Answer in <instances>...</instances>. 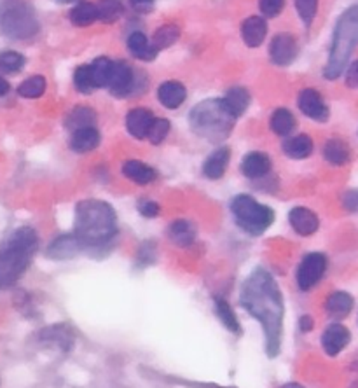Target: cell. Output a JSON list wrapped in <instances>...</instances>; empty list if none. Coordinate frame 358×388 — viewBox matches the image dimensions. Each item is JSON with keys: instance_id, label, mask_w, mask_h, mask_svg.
<instances>
[{"instance_id": "6da1fadb", "label": "cell", "mask_w": 358, "mask_h": 388, "mask_svg": "<svg viewBox=\"0 0 358 388\" xmlns=\"http://www.w3.org/2000/svg\"><path fill=\"white\" fill-rule=\"evenodd\" d=\"M240 305L262 325L268 357H278L283 339L285 305L278 284L268 269L257 268L248 274L241 285Z\"/></svg>"}, {"instance_id": "7a4b0ae2", "label": "cell", "mask_w": 358, "mask_h": 388, "mask_svg": "<svg viewBox=\"0 0 358 388\" xmlns=\"http://www.w3.org/2000/svg\"><path fill=\"white\" fill-rule=\"evenodd\" d=\"M74 234L84 248L104 247L118 234V215L101 200H82L75 207Z\"/></svg>"}, {"instance_id": "3957f363", "label": "cell", "mask_w": 358, "mask_h": 388, "mask_svg": "<svg viewBox=\"0 0 358 388\" xmlns=\"http://www.w3.org/2000/svg\"><path fill=\"white\" fill-rule=\"evenodd\" d=\"M39 248V234L34 228H18L0 247V291L16 284L30 266Z\"/></svg>"}, {"instance_id": "277c9868", "label": "cell", "mask_w": 358, "mask_h": 388, "mask_svg": "<svg viewBox=\"0 0 358 388\" xmlns=\"http://www.w3.org/2000/svg\"><path fill=\"white\" fill-rule=\"evenodd\" d=\"M358 44V2L345 11L335 23L332 35L331 53L323 68V78L328 80L338 79L346 71Z\"/></svg>"}, {"instance_id": "5b68a950", "label": "cell", "mask_w": 358, "mask_h": 388, "mask_svg": "<svg viewBox=\"0 0 358 388\" xmlns=\"http://www.w3.org/2000/svg\"><path fill=\"white\" fill-rule=\"evenodd\" d=\"M236 117L229 112L226 104L217 98L211 100H203L196 105L189 114V124L191 130L214 144H221L224 138L229 137L231 130L235 128Z\"/></svg>"}, {"instance_id": "8992f818", "label": "cell", "mask_w": 358, "mask_h": 388, "mask_svg": "<svg viewBox=\"0 0 358 388\" xmlns=\"http://www.w3.org/2000/svg\"><path fill=\"white\" fill-rule=\"evenodd\" d=\"M231 214L238 228L252 236H261L275 222V212L268 205L259 203L248 194H238L231 201Z\"/></svg>"}, {"instance_id": "52a82bcc", "label": "cell", "mask_w": 358, "mask_h": 388, "mask_svg": "<svg viewBox=\"0 0 358 388\" xmlns=\"http://www.w3.org/2000/svg\"><path fill=\"white\" fill-rule=\"evenodd\" d=\"M0 27L13 39H30L39 34L40 25L30 4L13 0L0 11Z\"/></svg>"}, {"instance_id": "ba28073f", "label": "cell", "mask_w": 358, "mask_h": 388, "mask_svg": "<svg viewBox=\"0 0 358 388\" xmlns=\"http://www.w3.org/2000/svg\"><path fill=\"white\" fill-rule=\"evenodd\" d=\"M327 257L320 252H311V254L304 255L299 265L297 273H295V280H297V287L302 292H308L315 287L316 284L323 278L327 272Z\"/></svg>"}, {"instance_id": "9c48e42d", "label": "cell", "mask_w": 358, "mask_h": 388, "mask_svg": "<svg viewBox=\"0 0 358 388\" xmlns=\"http://www.w3.org/2000/svg\"><path fill=\"white\" fill-rule=\"evenodd\" d=\"M299 111L302 112L306 117L313 121H319V123H325L328 119V107L323 102V97L313 87H306L299 93L297 98Z\"/></svg>"}, {"instance_id": "30bf717a", "label": "cell", "mask_w": 358, "mask_h": 388, "mask_svg": "<svg viewBox=\"0 0 358 388\" xmlns=\"http://www.w3.org/2000/svg\"><path fill=\"white\" fill-rule=\"evenodd\" d=\"M135 86H137V75H135L133 68L124 61H114V71H112V78L109 80V90L114 97L123 98L133 93Z\"/></svg>"}, {"instance_id": "8fae6325", "label": "cell", "mask_w": 358, "mask_h": 388, "mask_svg": "<svg viewBox=\"0 0 358 388\" xmlns=\"http://www.w3.org/2000/svg\"><path fill=\"white\" fill-rule=\"evenodd\" d=\"M350 339H352L350 329L339 322H334L321 334V348L328 357H335L350 345Z\"/></svg>"}, {"instance_id": "7c38bea8", "label": "cell", "mask_w": 358, "mask_h": 388, "mask_svg": "<svg viewBox=\"0 0 358 388\" xmlns=\"http://www.w3.org/2000/svg\"><path fill=\"white\" fill-rule=\"evenodd\" d=\"M299 46L297 40L288 34H280L271 40V46H269V56L275 65L285 67V65H290L292 61L297 58Z\"/></svg>"}, {"instance_id": "4fadbf2b", "label": "cell", "mask_w": 358, "mask_h": 388, "mask_svg": "<svg viewBox=\"0 0 358 388\" xmlns=\"http://www.w3.org/2000/svg\"><path fill=\"white\" fill-rule=\"evenodd\" d=\"M82 250V243L75 234H61L56 240L51 241L46 255L49 259H54V261H67V259H74Z\"/></svg>"}, {"instance_id": "5bb4252c", "label": "cell", "mask_w": 358, "mask_h": 388, "mask_svg": "<svg viewBox=\"0 0 358 388\" xmlns=\"http://www.w3.org/2000/svg\"><path fill=\"white\" fill-rule=\"evenodd\" d=\"M288 222L292 229L301 236H311L319 231L320 219L313 210L306 207H295L288 212Z\"/></svg>"}, {"instance_id": "9a60e30c", "label": "cell", "mask_w": 358, "mask_h": 388, "mask_svg": "<svg viewBox=\"0 0 358 388\" xmlns=\"http://www.w3.org/2000/svg\"><path fill=\"white\" fill-rule=\"evenodd\" d=\"M152 121H154V114H152L149 109L145 107L131 109L126 116L128 133H130L133 138L144 140V138H147Z\"/></svg>"}, {"instance_id": "2e32d148", "label": "cell", "mask_w": 358, "mask_h": 388, "mask_svg": "<svg viewBox=\"0 0 358 388\" xmlns=\"http://www.w3.org/2000/svg\"><path fill=\"white\" fill-rule=\"evenodd\" d=\"M187 98V90L178 80H166L158 87V100L163 107L175 111V109L182 107Z\"/></svg>"}, {"instance_id": "e0dca14e", "label": "cell", "mask_w": 358, "mask_h": 388, "mask_svg": "<svg viewBox=\"0 0 358 388\" xmlns=\"http://www.w3.org/2000/svg\"><path fill=\"white\" fill-rule=\"evenodd\" d=\"M229 159H231V151L226 145L215 149L210 156L204 159L203 163V175L210 181H218L224 177L226 170H228Z\"/></svg>"}, {"instance_id": "ac0fdd59", "label": "cell", "mask_w": 358, "mask_h": 388, "mask_svg": "<svg viewBox=\"0 0 358 388\" xmlns=\"http://www.w3.org/2000/svg\"><path fill=\"white\" fill-rule=\"evenodd\" d=\"M240 170L247 178H262L271 171V159L264 152H248L241 161Z\"/></svg>"}, {"instance_id": "d6986e66", "label": "cell", "mask_w": 358, "mask_h": 388, "mask_svg": "<svg viewBox=\"0 0 358 388\" xmlns=\"http://www.w3.org/2000/svg\"><path fill=\"white\" fill-rule=\"evenodd\" d=\"M268 35V23L262 16H250L241 25V39L245 46L259 47Z\"/></svg>"}, {"instance_id": "ffe728a7", "label": "cell", "mask_w": 358, "mask_h": 388, "mask_svg": "<svg viewBox=\"0 0 358 388\" xmlns=\"http://www.w3.org/2000/svg\"><path fill=\"white\" fill-rule=\"evenodd\" d=\"M128 51L133 58L142 61H154L158 58L159 51L152 46L151 40L147 39V35L142 34V32H133L126 40Z\"/></svg>"}, {"instance_id": "44dd1931", "label": "cell", "mask_w": 358, "mask_h": 388, "mask_svg": "<svg viewBox=\"0 0 358 388\" xmlns=\"http://www.w3.org/2000/svg\"><path fill=\"white\" fill-rule=\"evenodd\" d=\"M353 305H355V301H353L352 294H348L345 291H335L325 301V311H327V315L331 318L342 320V318H346L352 313Z\"/></svg>"}, {"instance_id": "7402d4cb", "label": "cell", "mask_w": 358, "mask_h": 388, "mask_svg": "<svg viewBox=\"0 0 358 388\" xmlns=\"http://www.w3.org/2000/svg\"><path fill=\"white\" fill-rule=\"evenodd\" d=\"M123 175L138 186L151 184V182H154L156 177H158L154 168L142 163V161L138 159H128L126 163L123 164Z\"/></svg>"}, {"instance_id": "603a6c76", "label": "cell", "mask_w": 358, "mask_h": 388, "mask_svg": "<svg viewBox=\"0 0 358 388\" xmlns=\"http://www.w3.org/2000/svg\"><path fill=\"white\" fill-rule=\"evenodd\" d=\"M100 145V133L94 126L80 128V130L72 131L70 138V149L74 152H79V154H84V152H91Z\"/></svg>"}, {"instance_id": "cb8c5ba5", "label": "cell", "mask_w": 358, "mask_h": 388, "mask_svg": "<svg viewBox=\"0 0 358 388\" xmlns=\"http://www.w3.org/2000/svg\"><path fill=\"white\" fill-rule=\"evenodd\" d=\"M168 238L173 241L177 247H189L196 240V228L191 221L185 219H177L168 228Z\"/></svg>"}, {"instance_id": "d4e9b609", "label": "cell", "mask_w": 358, "mask_h": 388, "mask_svg": "<svg viewBox=\"0 0 358 388\" xmlns=\"http://www.w3.org/2000/svg\"><path fill=\"white\" fill-rule=\"evenodd\" d=\"M323 157L327 163L334 164V166H342L352 159V151H350V145L345 140L331 138L323 145Z\"/></svg>"}, {"instance_id": "484cf974", "label": "cell", "mask_w": 358, "mask_h": 388, "mask_svg": "<svg viewBox=\"0 0 358 388\" xmlns=\"http://www.w3.org/2000/svg\"><path fill=\"white\" fill-rule=\"evenodd\" d=\"M283 152L292 159H306L313 152V140L309 135H295L283 142Z\"/></svg>"}, {"instance_id": "4316f807", "label": "cell", "mask_w": 358, "mask_h": 388, "mask_svg": "<svg viewBox=\"0 0 358 388\" xmlns=\"http://www.w3.org/2000/svg\"><path fill=\"white\" fill-rule=\"evenodd\" d=\"M222 102H224L226 107L229 109V112L238 119L240 116L245 114V111H247L248 105H250V93H248L245 87H231V90L226 93V97L222 98Z\"/></svg>"}, {"instance_id": "83f0119b", "label": "cell", "mask_w": 358, "mask_h": 388, "mask_svg": "<svg viewBox=\"0 0 358 388\" xmlns=\"http://www.w3.org/2000/svg\"><path fill=\"white\" fill-rule=\"evenodd\" d=\"M70 21L75 27H90L94 21H98V9L97 4L80 0L70 11Z\"/></svg>"}, {"instance_id": "f1b7e54d", "label": "cell", "mask_w": 358, "mask_h": 388, "mask_svg": "<svg viewBox=\"0 0 358 388\" xmlns=\"http://www.w3.org/2000/svg\"><path fill=\"white\" fill-rule=\"evenodd\" d=\"M214 305L215 313H217L218 320L224 324V327L228 329L229 332H233V334H241V325L238 322V317H236V313L231 308V305L222 298H215Z\"/></svg>"}, {"instance_id": "f546056e", "label": "cell", "mask_w": 358, "mask_h": 388, "mask_svg": "<svg viewBox=\"0 0 358 388\" xmlns=\"http://www.w3.org/2000/svg\"><path fill=\"white\" fill-rule=\"evenodd\" d=\"M273 133L280 135V137H288L295 128V117L288 109L281 107L276 109L271 114V121H269Z\"/></svg>"}, {"instance_id": "4dcf8cb0", "label": "cell", "mask_w": 358, "mask_h": 388, "mask_svg": "<svg viewBox=\"0 0 358 388\" xmlns=\"http://www.w3.org/2000/svg\"><path fill=\"white\" fill-rule=\"evenodd\" d=\"M112 71H114V61L111 58L100 56L90 65L91 78H93V83L97 87H107L109 80L112 78Z\"/></svg>"}, {"instance_id": "1f68e13d", "label": "cell", "mask_w": 358, "mask_h": 388, "mask_svg": "<svg viewBox=\"0 0 358 388\" xmlns=\"http://www.w3.org/2000/svg\"><path fill=\"white\" fill-rule=\"evenodd\" d=\"M94 123H97V112L90 107H75L74 111L68 112L67 119H65V124L70 131L94 126Z\"/></svg>"}, {"instance_id": "d6a6232c", "label": "cell", "mask_w": 358, "mask_h": 388, "mask_svg": "<svg viewBox=\"0 0 358 388\" xmlns=\"http://www.w3.org/2000/svg\"><path fill=\"white\" fill-rule=\"evenodd\" d=\"M98 20L101 23H116L124 13L123 0H98Z\"/></svg>"}, {"instance_id": "836d02e7", "label": "cell", "mask_w": 358, "mask_h": 388, "mask_svg": "<svg viewBox=\"0 0 358 388\" xmlns=\"http://www.w3.org/2000/svg\"><path fill=\"white\" fill-rule=\"evenodd\" d=\"M178 37H180V28L173 23L161 25V27L156 30L154 37H152V46L156 49H166V47H171L175 42H177Z\"/></svg>"}, {"instance_id": "e575fe53", "label": "cell", "mask_w": 358, "mask_h": 388, "mask_svg": "<svg viewBox=\"0 0 358 388\" xmlns=\"http://www.w3.org/2000/svg\"><path fill=\"white\" fill-rule=\"evenodd\" d=\"M47 83L42 75H32L18 86V95L23 98H39L46 93Z\"/></svg>"}, {"instance_id": "d590c367", "label": "cell", "mask_w": 358, "mask_h": 388, "mask_svg": "<svg viewBox=\"0 0 358 388\" xmlns=\"http://www.w3.org/2000/svg\"><path fill=\"white\" fill-rule=\"evenodd\" d=\"M74 86L79 93H84V95H90L97 90V86H94L93 83V78H91L90 65H80V67L75 68Z\"/></svg>"}, {"instance_id": "8d00e7d4", "label": "cell", "mask_w": 358, "mask_h": 388, "mask_svg": "<svg viewBox=\"0 0 358 388\" xmlns=\"http://www.w3.org/2000/svg\"><path fill=\"white\" fill-rule=\"evenodd\" d=\"M170 130H171L170 121L161 119V117H154V121H152L151 124V130H149L147 140L151 142V144L159 145L161 142H164V138L168 137Z\"/></svg>"}, {"instance_id": "74e56055", "label": "cell", "mask_w": 358, "mask_h": 388, "mask_svg": "<svg viewBox=\"0 0 358 388\" xmlns=\"http://www.w3.org/2000/svg\"><path fill=\"white\" fill-rule=\"evenodd\" d=\"M25 65L23 54L16 53V51H4L0 53V71L2 72H18L21 71Z\"/></svg>"}, {"instance_id": "f35d334b", "label": "cell", "mask_w": 358, "mask_h": 388, "mask_svg": "<svg viewBox=\"0 0 358 388\" xmlns=\"http://www.w3.org/2000/svg\"><path fill=\"white\" fill-rule=\"evenodd\" d=\"M295 9L306 27H311L319 11V0H295Z\"/></svg>"}, {"instance_id": "ab89813d", "label": "cell", "mask_w": 358, "mask_h": 388, "mask_svg": "<svg viewBox=\"0 0 358 388\" xmlns=\"http://www.w3.org/2000/svg\"><path fill=\"white\" fill-rule=\"evenodd\" d=\"M285 0H259V9L264 18H276L283 11Z\"/></svg>"}, {"instance_id": "60d3db41", "label": "cell", "mask_w": 358, "mask_h": 388, "mask_svg": "<svg viewBox=\"0 0 358 388\" xmlns=\"http://www.w3.org/2000/svg\"><path fill=\"white\" fill-rule=\"evenodd\" d=\"M138 212H140V214L144 215V217H147V219H156V217H158V215H159L161 208H159V205L156 203V201L147 200V198H144V200L138 201Z\"/></svg>"}, {"instance_id": "b9f144b4", "label": "cell", "mask_w": 358, "mask_h": 388, "mask_svg": "<svg viewBox=\"0 0 358 388\" xmlns=\"http://www.w3.org/2000/svg\"><path fill=\"white\" fill-rule=\"evenodd\" d=\"M346 86L358 90V60L346 68Z\"/></svg>"}, {"instance_id": "7bdbcfd3", "label": "cell", "mask_w": 358, "mask_h": 388, "mask_svg": "<svg viewBox=\"0 0 358 388\" xmlns=\"http://www.w3.org/2000/svg\"><path fill=\"white\" fill-rule=\"evenodd\" d=\"M154 2L156 0H130L131 6L137 11H140V13H149L152 9V6H154Z\"/></svg>"}, {"instance_id": "ee69618b", "label": "cell", "mask_w": 358, "mask_h": 388, "mask_svg": "<svg viewBox=\"0 0 358 388\" xmlns=\"http://www.w3.org/2000/svg\"><path fill=\"white\" fill-rule=\"evenodd\" d=\"M299 327H301L302 332H309L313 329V318L309 317V315L301 317V320H299Z\"/></svg>"}, {"instance_id": "f6af8a7d", "label": "cell", "mask_w": 358, "mask_h": 388, "mask_svg": "<svg viewBox=\"0 0 358 388\" xmlns=\"http://www.w3.org/2000/svg\"><path fill=\"white\" fill-rule=\"evenodd\" d=\"M7 93H9V83L4 78H0V97H4Z\"/></svg>"}, {"instance_id": "bcb514c9", "label": "cell", "mask_w": 358, "mask_h": 388, "mask_svg": "<svg viewBox=\"0 0 358 388\" xmlns=\"http://www.w3.org/2000/svg\"><path fill=\"white\" fill-rule=\"evenodd\" d=\"M281 388H304V387L299 385V383H287V385L281 387Z\"/></svg>"}, {"instance_id": "7dc6e473", "label": "cell", "mask_w": 358, "mask_h": 388, "mask_svg": "<svg viewBox=\"0 0 358 388\" xmlns=\"http://www.w3.org/2000/svg\"><path fill=\"white\" fill-rule=\"evenodd\" d=\"M60 4H70V2H79V0H56Z\"/></svg>"}, {"instance_id": "c3c4849f", "label": "cell", "mask_w": 358, "mask_h": 388, "mask_svg": "<svg viewBox=\"0 0 358 388\" xmlns=\"http://www.w3.org/2000/svg\"><path fill=\"white\" fill-rule=\"evenodd\" d=\"M357 200H358V191H357Z\"/></svg>"}]
</instances>
